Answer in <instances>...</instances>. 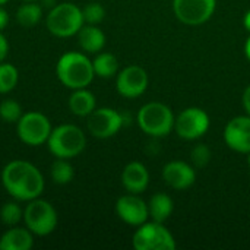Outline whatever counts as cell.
I'll list each match as a JSON object with an SVG mask.
<instances>
[{
    "label": "cell",
    "mask_w": 250,
    "mask_h": 250,
    "mask_svg": "<svg viewBox=\"0 0 250 250\" xmlns=\"http://www.w3.org/2000/svg\"><path fill=\"white\" fill-rule=\"evenodd\" d=\"M122 183L129 193H142L149 183V174L142 163H129L122 173Z\"/></svg>",
    "instance_id": "obj_16"
},
{
    "label": "cell",
    "mask_w": 250,
    "mask_h": 250,
    "mask_svg": "<svg viewBox=\"0 0 250 250\" xmlns=\"http://www.w3.org/2000/svg\"><path fill=\"white\" fill-rule=\"evenodd\" d=\"M50 152L56 158H75L86 146V138L81 127L75 125H60L54 127L47 139Z\"/></svg>",
    "instance_id": "obj_3"
},
{
    "label": "cell",
    "mask_w": 250,
    "mask_h": 250,
    "mask_svg": "<svg viewBox=\"0 0 250 250\" xmlns=\"http://www.w3.org/2000/svg\"><path fill=\"white\" fill-rule=\"evenodd\" d=\"M56 73L59 81L70 89L86 88L95 76L92 62L76 51H69L59 59Z\"/></svg>",
    "instance_id": "obj_2"
},
{
    "label": "cell",
    "mask_w": 250,
    "mask_h": 250,
    "mask_svg": "<svg viewBox=\"0 0 250 250\" xmlns=\"http://www.w3.org/2000/svg\"><path fill=\"white\" fill-rule=\"evenodd\" d=\"M32 246L34 237L28 229L13 226L0 237V250H29Z\"/></svg>",
    "instance_id": "obj_17"
},
{
    "label": "cell",
    "mask_w": 250,
    "mask_h": 250,
    "mask_svg": "<svg viewBox=\"0 0 250 250\" xmlns=\"http://www.w3.org/2000/svg\"><path fill=\"white\" fill-rule=\"evenodd\" d=\"M83 23L85 21L82 15V9L67 1L54 4L45 18L47 29L53 35L60 37V38L76 35L79 29L83 26Z\"/></svg>",
    "instance_id": "obj_4"
},
{
    "label": "cell",
    "mask_w": 250,
    "mask_h": 250,
    "mask_svg": "<svg viewBox=\"0 0 250 250\" xmlns=\"http://www.w3.org/2000/svg\"><path fill=\"white\" fill-rule=\"evenodd\" d=\"M149 217L155 223H164L170 218L173 212V201L166 193H157L151 198L148 204Z\"/></svg>",
    "instance_id": "obj_20"
},
{
    "label": "cell",
    "mask_w": 250,
    "mask_h": 250,
    "mask_svg": "<svg viewBox=\"0 0 250 250\" xmlns=\"http://www.w3.org/2000/svg\"><path fill=\"white\" fill-rule=\"evenodd\" d=\"M243 105H245V110L248 111V114L250 116V85L245 89V94H243Z\"/></svg>",
    "instance_id": "obj_31"
},
{
    "label": "cell",
    "mask_w": 250,
    "mask_h": 250,
    "mask_svg": "<svg viewBox=\"0 0 250 250\" xmlns=\"http://www.w3.org/2000/svg\"><path fill=\"white\" fill-rule=\"evenodd\" d=\"M42 18V6L34 1H26L21 4L16 10V21L19 25L25 28H31L37 25Z\"/></svg>",
    "instance_id": "obj_21"
},
{
    "label": "cell",
    "mask_w": 250,
    "mask_h": 250,
    "mask_svg": "<svg viewBox=\"0 0 250 250\" xmlns=\"http://www.w3.org/2000/svg\"><path fill=\"white\" fill-rule=\"evenodd\" d=\"M23 221L26 229L35 236H48L57 227V212L54 207L44 199H32L23 209Z\"/></svg>",
    "instance_id": "obj_6"
},
{
    "label": "cell",
    "mask_w": 250,
    "mask_h": 250,
    "mask_svg": "<svg viewBox=\"0 0 250 250\" xmlns=\"http://www.w3.org/2000/svg\"><path fill=\"white\" fill-rule=\"evenodd\" d=\"M0 218L4 226L13 227L23 220V209L18 202H6L0 209Z\"/></svg>",
    "instance_id": "obj_25"
},
{
    "label": "cell",
    "mask_w": 250,
    "mask_h": 250,
    "mask_svg": "<svg viewBox=\"0 0 250 250\" xmlns=\"http://www.w3.org/2000/svg\"><path fill=\"white\" fill-rule=\"evenodd\" d=\"M7 23H9V15H7V12L0 6V31H3V29L7 26Z\"/></svg>",
    "instance_id": "obj_30"
},
{
    "label": "cell",
    "mask_w": 250,
    "mask_h": 250,
    "mask_svg": "<svg viewBox=\"0 0 250 250\" xmlns=\"http://www.w3.org/2000/svg\"><path fill=\"white\" fill-rule=\"evenodd\" d=\"M1 183L13 199L23 202L40 198L44 190V177L41 171L34 164L23 160H13L4 166Z\"/></svg>",
    "instance_id": "obj_1"
},
{
    "label": "cell",
    "mask_w": 250,
    "mask_h": 250,
    "mask_svg": "<svg viewBox=\"0 0 250 250\" xmlns=\"http://www.w3.org/2000/svg\"><path fill=\"white\" fill-rule=\"evenodd\" d=\"M133 248L136 250H174L176 242L163 223L142 224L133 236Z\"/></svg>",
    "instance_id": "obj_8"
},
{
    "label": "cell",
    "mask_w": 250,
    "mask_h": 250,
    "mask_svg": "<svg viewBox=\"0 0 250 250\" xmlns=\"http://www.w3.org/2000/svg\"><path fill=\"white\" fill-rule=\"evenodd\" d=\"M92 67L97 76L100 78H113L117 70H119V62L116 59L114 54L111 53H100L94 62H92Z\"/></svg>",
    "instance_id": "obj_22"
},
{
    "label": "cell",
    "mask_w": 250,
    "mask_h": 250,
    "mask_svg": "<svg viewBox=\"0 0 250 250\" xmlns=\"http://www.w3.org/2000/svg\"><path fill=\"white\" fill-rule=\"evenodd\" d=\"M190 158H192V163H193L195 167L202 168V167H205V166L209 163V160H211V149H209L207 145L199 144V145H196V146L192 149Z\"/></svg>",
    "instance_id": "obj_28"
},
{
    "label": "cell",
    "mask_w": 250,
    "mask_h": 250,
    "mask_svg": "<svg viewBox=\"0 0 250 250\" xmlns=\"http://www.w3.org/2000/svg\"><path fill=\"white\" fill-rule=\"evenodd\" d=\"M226 144L242 154L250 152V116H239L229 122L224 130Z\"/></svg>",
    "instance_id": "obj_14"
},
{
    "label": "cell",
    "mask_w": 250,
    "mask_h": 250,
    "mask_svg": "<svg viewBox=\"0 0 250 250\" xmlns=\"http://www.w3.org/2000/svg\"><path fill=\"white\" fill-rule=\"evenodd\" d=\"M7 54H9V42H7L6 37L0 31V63L4 62V59L7 57Z\"/></svg>",
    "instance_id": "obj_29"
},
{
    "label": "cell",
    "mask_w": 250,
    "mask_h": 250,
    "mask_svg": "<svg viewBox=\"0 0 250 250\" xmlns=\"http://www.w3.org/2000/svg\"><path fill=\"white\" fill-rule=\"evenodd\" d=\"M245 53H246L248 59L250 60V37L248 38V41H246V45H245Z\"/></svg>",
    "instance_id": "obj_33"
},
{
    "label": "cell",
    "mask_w": 250,
    "mask_h": 250,
    "mask_svg": "<svg viewBox=\"0 0 250 250\" xmlns=\"http://www.w3.org/2000/svg\"><path fill=\"white\" fill-rule=\"evenodd\" d=\"M22 114V107L18 101L7 98L0 103V117L6 123H18Z\"/></svg>",
    "instance_id": "obj_26"
},
{
    "label": "cell",
    "mask_w": 250,
    "mask_h": 250,
    "mask_svg": "<svg viewBox=\"0 0 250 250\" xmlns=\"http://www.w3.org/2000/svg\"><path fill=\"white\" fill-rule=\"evenodd\" d=\"M195 170L192 168V166H189L188 163L183 161H171L168 164L164 166L163 170V179L164 182L177 190H183L190 188L195 183Z\"/></svg>",
    "instance_id": "obj_15"
},
{
    "label": "cell",
    "mask_w": 250,
    "mask_h": 250,
    "mask_svg": "<svg viewBox=\"0 0 250 250\" xmlns=\"http://www.w3.org/2000/svg\"><path fill=\"white\" fill-rule=\"evenodd\" d=\"M76 35L81 48L86 53H98L105 45V35L95 25H83Z\"/></svg>",
    "instance_id": "obj_18"
},
{
    "label": "cell",
    "mask_w": 250,
    "mask_h": 250,
    "mask_svg": "<svg viewBox=\"0 0 250 250\" xmlns=\"http://www.w3.org/2000/svg\"><path fill=\"white\" fill-rule=\"evenodd\" d=\"M19 72L12 63H0V94H7L18 85Z\"/></svg>",
    "instance_id": "obj_24"
},
{
    "label": "cell",
    "mask_w": 250,
    "mask_h": 250,
    "mask_svg": "<svg viewBox=\"0 0 250 250\" xmlns=\"http://www.w3.org/2000/svg\"><path fill=\"white\" fill-rule=\"evenodd\" d=\"M25 1H34V0H25Z\"/></svg>",
    "instance_id": "obj_36"
},
{
    "label": "cell",
    "mask_w": 250,
    "mask_h": 250,
    "mask_svg": "<svg viewBox=\"0 0 250 250\" xmlns=\"http://www.w3.org/2000/svg\"><path fill=\"white\" fill-rule=\"evenodd\" d=\"M116 212L120 220L130 226H142L149 217L148 205L136 193L125 195L116 202Z\"/></svg>",
    "instance_id": "obj_13"
},
{
    "label": "cell",
    "mask_w": 250,
    "mask_h": 250,
    "mask_svg": "<svg viewBox=\"0 0 250 250\" xmlns=\"http://www.w3.org/2000/svg\"><path fill=\"white\" fill-rule=\"evenodd\" d=\"M82 15H83V21L89 25H97L100 23L104 16H105V9L103 7V4L100 3H88L83 9H82Z\"/></svg>",
    "instance_id": "obj_27"
},
{
    "label": "cell",
    "mask_w": 250,
    "mask_h": 250,
    "mask_svg": "<svg viewBox=\"0 0 250 250\" xmlns=\"http://www.w3.org/2000/svg\"><path fill=\"white\" fill-rule=\"evenodd\" d=\"M248 163H249V167H250V152H249V158H248Z\"/></svg>",
    "instance_id": "obj_35"
},
{
    "label": "cell",
    "mask_w": 250,
    "mask_h": 250,
    "mask_svg": "<svg viewBox=\"0 0 250 250\" xmlns=\"http://www.w3.org/2000/svg\"><path fill=\"white\" fill-rule=\"evenodd\" d=\"M215 4L217 0H173V10L183 23L201 25L212 16Z\"/></svg>",
    "instance_id": "obj_10"
},
{
    "label": "cell",
    "mask_w": 250,
    "mask_h": 250,
    "mask_svg": "<svg viewBox=\"0 0 250 250\" xmlns=\"http://www.w3.org/2000/svg\"><path fill=\"white\" fill-rule=\"evenodd\" d=\"M7 1H9V0H0V6L4 4V3H7Z\"/></svg>",
    "instance_id": "obj_34"
},
{
    "label": "cell",
    "mask_w": 250,
    "mask_h": 250,
    "mask_svg": "<svg viewBox=\"0 0 250 250\" xmlns=\"http://www.w3.org/2000/svg\"><path fill=\"white\" fill-rule=\"evenodd\" d=\"M51 130L48 117L40 111L23 113L16 123L18 138L29 146H40L45 144Z\"/></svg>",
    "instance_id": "obj_7"
},
{
    "label": "cell",
    "mask_w": 250,
    "mask_h": 250,
    "mask_svg": "<svg viewBox=\"0 0 250 250\" xmlns=\"http://www.w3.org/2000/svg\"><path fill=\"white\" fill-rule=\"evenodd\" d=\"M148 86V73L141 66H127L119 75L116 81L117 92L126 98H136L145 92Z\"/></svg>",
    "instance_id": "obj_12"
},
{
    "label": "cell",
    "mask_w": 250,
    "mask_h": 250,
    "mask_svg": "<svg viewBox=\"0 0 250 250\" xmlns=\"http://www.w3.org/2000/svg\"><path fill=\"white\" fill-rule=\"evenodd\" d=\"M243 23H245V28L248 29L250 32V10L246 13V16H245V21H243Z\"/></svg>",
    "instance_id": "obj_32"
},
{
    "label": "cell",
    "mask_w": 250,
    "mask_h": 250,
    "mask_svg": "<svg viewBox=\"0 0 250 250\" xmlns=\"http://www.w3.org/2000/svg\"><path fill=\"white\" fill-rule=\"evenodd\" d=\"M208 127H209V117L204 110L198 107L186 108L177 116V119H174V129L177 135L188 141L204 136Z\"/></svg>",
    "instance_id": "obj_9"
},
{
    "label": "cell",
    "mask_w": 250,
    "mask_h": 250,
    "mask_svg": "<svg viewBox=\"0 0 250 250\" xmlns=\"http://www.w3.org/2000/svg\"><path fill=\"white\" fill-rule=\"evenodd\" d=\"M139 127L149 136L163 138L174 127V116L163 103H148L138 113Z\"/></svg>",
    "instance_id": "obj_5"
},
{
    "label": "cell",
    "mask_w": 250,
    "mask_h": 250,
    "mask_svg": "<svg viewBox=\"0 0 250 250\" xmlns=\"http://www.w3.org/2000/svg\"><path fill=\"white\" fill-rule=\"evenodd\" d=\"M50 174L56 185H67L73 180L75 171L66 158H56V161L51 164Z\"/></svg>",
    "instance_id": "obj_23"
},
{
    "label": "cell",
    "mask_w": 250,
    "mask_h": 250,
    "mask_svg": "<svg viewBox=\"0 0 250 250\" xmlns=\"http://www.w3.org/2000/svg\"><path fill=\"white\" fill-rule=\"evenodd\" d=\"M95 97L86 88L73 89L69 98V108L75 116L88 117L95 110Z\"/></svg>",
    "instance_id": "obj_19"
},
{
    "label": "cell",
    "mask_w": 250,
    "mask_h": 250,
    "mask_svg": "<svg viewBox=\"0 0 250 250\" xmlns=\"http://www.w3.org/2000/svg\"><path fill=\"white\" fill-rule=\"evenodd\" d=\"M88 130L92 136L98 139H107L114 136L123 126V116L113 108H95L86 122Z\"/></svg>",
    "instance_id": "obj_11"
}]
</instances>
